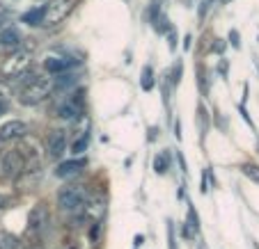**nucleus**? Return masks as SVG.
Instances as JSON below:
<instances>
[{
  "label": "nucleus",
  "instance_id": "6ab92c4d",
  "mask_svg": "<svg viewBox=\"0 0 259 249\" xmlns=\"http://www.w3.org/2000/svg\"><path fill=\"white\" fill-rule=\"evenodd\" d=\"M88 144H90V133H80L78 140H73L71 151H73V153H83L85 149H88Z\"/></svg>",
  "mask_w": 259,
  "mask_h": 249
},
{
  "label": "nucleus",
  "instance_id": "9b49d317",
  "mask_svg": "<svg viewBox=\"0 0 259 249\" xmlns=\"http://www.w3.org/2000/svg\"><path fill=\"white\" fill-rule=\"evenodd\" d=\"M76 64V59H71V57H62V55H53V57H49L44 62V69L49 71V74H55V76H60V74H67L69 69Z\"/></svg>",
  "mask_w": 259,
  "mask_h": 249
},
{
  "label": "nucleus",
  "instance_id": "a211bd4d",
  "mask_svg": "<svg viewBox=\"0 0 259 249\" xmlns=\"http://www.w3.org/2000/svg\"><path fill=\"white\" fill-rule=\"evenodd\" d=\"M206 128H209V112L200 105V108H197V131H200L202 135H206Z\"/></svg>",
  "mask_w": 259,
  "mask_h": 249
},
{
  "label": "nucleus",
  "instance_id": "20e7f679",
  "mask_svg": "<svg viewBox=\"0 0 259 249\" xmlns=\"http://www.w3.org/2000/svg\"><path fill=\"white\" fill-rule=\"evenodd\" d=\"M76 7V0H51L46 5V14L41 19V25H58L60 21H64Z\"/></svg>",
  "mask_w": 259,
  "mask_h": 249
},
{
  "label": "nucleus",
  "instance_id": "2eb2a0df",
  "mask_svg": "<svg viewBox=\"0 0 259 249\" xmlns=\"http://www.w3.org/2000/svg\"><path fill=\"white\" fill-rule=\"evenodd\" d=\"M44 14H46V5H44V7H34V10H30L28 14H23V23L39 25L41 19H44Z\"/></svg>",
  "mask_w": 259,
  "mask_h": 249
},
{
  "label": "nucleus",
  "instance_id": "0eeeda50",
  "mask_svg": "<svg viewBox=\"0 0 259 249\" xmlns=\"http://www.w3.org/2000/svg\"><path fill=\"white\" fill-rule=\"evenodd\" d=\"M28 67H30V53H25V50H16V53L3 64V76H7V78H16V76H21L23 71H28Z\"/></svg>",
  "mask_w": 259,
  "mask_h": 249
},
{
  "label": "nucleus",
  "instance_id": "dca6fc26",
  "mask_svg": "<svg viewBox=\"0 0 259 249\" xmlns=\"http://www.w3.org/2000/svg\"><path fill=\"white\" fill-rule=\"evenodd\" d=\"M239 169L245 178H250L252 183H259V165H254V162H243Z\"/></svg>",
  "mask_w": 259,
  "mask_h": 249
},
{
  "label": "nucleus",
  "instance_id": "ddd939ff",
  "mask_svg": "<svg viewBox=\"0 0 259 249\" xmlns=\"http://www.w3.org/2000/svg\"><path fill=\"white\" fill-rule=\"evenodd\" d=\"M0 249H23V242L10 231H0Z\"/></svg>",
  "mask_w": 259,
  "mask_h": 249
},
{
  "label": "nucleus",
  "instance_id": "c9c22d12",
  "mask_svg": "<svg viewBox=\"0 0 259 249\" xmlns=\"http://www.w3.org/2000/svg\"><path fill=\"white\" fill-rule=\"evenodd\" d=\"M257 149H259V144H257Z\"/></svg>",
  "mask_w": 259,
  "mask_h": 249
},
{
  "label": "nucleus",
  "instance_id": "412c9836",
  "mask_svg": "<svg viewBox=\"0 0 259 249\" xmlns=\"http://www.w3.org/2000/svg\"><path fill=\"white\" fill-rule=\"evenodd\" d=\"M161 7H163V0H149V23L152 25L161 16Z\"/></svg>",
  "mask_w": 259,
  "mask_h": 249
},
{
  "label": "nucleus",
  "instance_id": "473e14b6",
  "mask_svg": "<svg viewBox=\"0 0 259 249\" xmlns=\"http://www.w3.org/2000/svg\"><path fill=\"white\" fill-rule=\"evenodd\" d=\"M23 249H41L39 244H30V247H23Z\"/></svg>",
  "mask_w": 259,
  "mask_h": 249
},
{
  "label": "nucleus",
  "instance_id": "7c9ffc66",
  "mask_svg": "<svg viewBox=\"0 0 259 249\" xmlns=\"http://www.w3.org/2000/svg\"><path fill=\"white\" fill-rule=\"evenodd\" d=\"M5 110H7V103H5V101H0V114L5 112Z\"/></svg>",
  "mask_w": 259,
  "mask_h": 249
},
{
  "label": "nucleus",
  "instance_id": "2f4dec72",
  "mask_svg": "<svg viewBox=\"0 0 259 249\" xmlns=\"http://www.w3.org/2000/svg\"><path fill=\"white\" fill-rule=\"evenodd\" d=\"M5 21H7V16H5V14H0V28H3V23H5Z\"/></svg>",
  "mask_w": 259,
  "mask_h": 249
},
{
  "label": "nucleus",
  "instance_id": "393cba45",
  "mask_svg": "<svg viewBox=\"0 0 259 249\" xmlns=\"http://www.w3.org/2000/svg\"><path fill=\"white\" fill-rule=\"evenodd\" d=\"M225 48H227L225 39H215V44H213V53H225Z\"/></svg>",
  "mask_w": 259,
  "mask_h": 249
},
{
  "label": "nucleus",
  "instance_id": "f257e3e1",
  "mask_svg": "<svg viewBox=\"0 0 259 249\" xmlns=\"http://www.w3.org/2000/svg\"><path fill=\"white\" fill-rule=\"evenodd\" d=\"M58 208L64 213H76V210H83L88 204V188L83 183H69V185L60 188L58 190Z\"/></svg>",
  "mask_w": 259,
  "mask_h": 249
},
{
  "label": "nucleus",
  "instance_id": "1a4fd4ad",
  "mask_svg": "<svg viewBox=\"0 0 259 249\" xmlns=\"http://www.w3.org/2000/svg\"><path fill=\"white\" fill-rule=\"evenodd\" d=\"M28 131V123L21 121V119H10L0 126V142H12V140H19V137L25 135Z\"/></svg>",
  "mask_w": 259,
  "mask_h": 249
},
{
  "label": "nucleus",
  "instance_id": "b1692460",
  "mask_svg": "<svg viewBox=\"0 0 259 249\" xmlns=\"http://www.w3.org/2000/svg\"><path fill=\"white\" fill-rule=\"evenodd\" d=\"M175 222L167 220V242H170V249H177V242H175Z\"/></svg>",
  "mask_w": 259,
  "mask_h": 249
},
{
  "label": "nucleus",
  "instance_id": "4468645a",
  "mask_svg": "<svg viewBox=\"0 0 259 249\" xmlns=\"http://www.w3.org/2000/svg\"><path fill=\"white\" fill-rule=\"evenodd\" d=\"M154 71L152 67H142V74H140V87L142 92H149V89H154Z\"/></svg>",
  "mask_w": 259,
  "mask_h": 249
},
{
  "label": "nucleus",
  "instance_id": "4be33fe9",
  "mask_svg": "<svg viewBox=\"0 0 259 249\" xmlns=\"http://www.w3.org/2000/svg\"><path fill=\"white\" fill-rule=\"evenodd\" d=\"M211 5H213V0H200V7H197V19L204 21L206 14H209V10H211Z\"/></svg>",
  "mask_w": 259,
  "mask_h": 249
},
{
  "label": "nucleus",
  "instance_id": "f8f14e48",
  "mask_svg": "<svg viewBox=\"0 0 259 249\" xmlns=\"http://www.w3.org/2000/svg\"><path fill=\"white\" fill-rule=\"evenodd\" d=\"M21 46V34L16 28H3L0 30V50H16Z\"/></svg>",
  "mask_w": 259,
  "mask_h": 249
},
{
  "label": "nucleus",
  "instance_id": "aec40b11",
  "mask_svg": "<svg viewBox=\"0 0 259 249\" xmlns=\"http://www.w3.org/2000/svg\"><path fill=\"white\" fill-rule=\"evenodd\" d=\"M186 224L191 226V231H193V233H197V231H200V217H197L195 208H193L191 204H188V220H186Z\"/></svg>",
  "mask_w": 259,
  "mask_h": 249
},
{
  "label": "nucleus",
  "instance_id": "423d86ee",
  "mask_svg": "<svg viewBox=\"0 0 259 249\" xmlns=\"http://www.w3.org/2000/svg\"><path fill=\"white\" fill-rule=\"evenodd\" d=\"M55 112H58L60 119H64V121H76V119L83 117V98H76V94H73L71 98H64V101L58 103V108H55Z\"/></svg>",
  "mask_w": 259,
  "mask_h": 249
},
{
  "label": "nucleus",
  "instance_id": "f03ea898",
  "mask_svg": "<svg viewBox=\"0 0 259 249\" xmlns=\"http://www.w3.org/2000/svg\"><path fill=\"white\" fill-rule=\"evenodd\" d=\"M25 171V156L21 149L0 151V181H14Z\"/></svg>",
  "mask_w": 259,
  "mask_h": 249
},
{
  "label": "nucleus",
  "instance_id": "6e6552de",
  "mask_svg": "<svg viewBox=\"0 0 259 249\" xmlns=\"http://www.w3.org/2000/svg\"><path fill=\"white\" fill-rule=\"evenodd\" d=\"M46 151L53 160L62 158V153L67 151V133L64 131H49L46 133Z\"/></svg>",
  "mask_w": 259,
  "mask_h": 249
},
{
  "label": "nucleus",
  "instance_id": "c756f323",
  "mask_svg": "<svg viewBox=\"0 0 259 249\" xmlns=\"http://www.w3.org/2000/svg\"><path fill=\"white\" fill-rule=\"evenodd\" d=\"M5 204H7V197L0 195V208H5Z\"/></svg>",
  "mask_w": 259,
  "mask_h": 249
},
{
  "label": "nucleus",
  "instance_id": "cd10ccee",
  "mask_svg": "<svg viewBox=\"0 0 259 249\" xmlns=\"http://www.w3.org/2000/svg\"><path fill=\"white\" fill-rule=\"evenodd\" d=\"M218 69H220V74H223V76L227 74V64H225V62H220V67H218Z\"/></svg>",
  "mask_w": 259,
  "mask_h": 249
},
{
  "label": "nucleus",
  "instance_id": "bb28decb",
  "mask_svg": "<svg viewBox=\"0 0 259 249\" xmlns=\"http://www.w3.org/2000/svg\"><path fill=\"white\" fill-rule=\"evenodd\" d=\"M167 46H170V50L177 48V30L175 28H170V44H167Z\"/></svg>",
  "mask_w": 259,
  "mask_h": 249
},
{
  "label": "nucleus",
  "instance_id": "f3484780",
  "mask_svg": "<svg viewBox=\"0 0 259 249\" xmlns=\"http://www.w3.org/2000/svg\"><path fill=\"white\" fill-rule=\"evenodd\" d=\"M154 169H156V174H165L170 169V156H167V151L154 158Z\"/></svg>",
  "mask_w": 259,
  "mask_h": 249
},
{
  "label": "nucleus",
  "instance_id": "39448f33",
  "mask_svg": "<svg viewBox=\"0 0 259 249\" xmlns=\"http://www.w3.org/2000/svg\"><path fill=\"white\" fill-rule=\"evenodd\" d=\"M51 224V210L44 204H37L28 215V229L30 233H44Z\"/></svg>",
  "mask_w": 259,
  "mask_h": 249
},
{
  "label": "nucleus",
  "instance_id": "a878e982",
  "mask_svg": "<svg viewBox=\"0 0 259 249\" xmlns=\"http://www.w3.org/2000/svg\"><path fill=\"white\" fill-rule=\"evenodd\" d=\"M230 41H232V46H234V48H239V46H241L239 32H236V30H232V32H230Z\"/></svg>",
  "mask_w": 259,
  "mask_h": 249
},
{
  "label": "nucleus",
  "instance_id": "72a5a7b5",
  "mask_svg": "<svg viewBox=\"0 0 259 249\" xmlns=\"http://www.w3.org/2000/svg\"><path fill=\"white\" fill-rule=\"evenodd\" d=\"M232 0H220V5H230Z\"/></svg>",
  "mask_w": 259,
  "mask_h": 249
},
{
  "label": "nucleus",
  "instance_id": "f704fd0d",
  "mask_svg": "<svg viewBox=\"0 0 259 249\" xmlns=\"http://www.w3.org/2000/svg\"><path fill=\"white\" fill-rule=\"evenodd\" d=\"M254 249H259V247H257V244H254Z\"/></svg>",
  "mask_w": 259,
  "mask_h": 249
},
{
  "label": "nucleus",
  "instance_id": "7ed1b4c3",
  "mask_svg": "<svg viewBox=\"0 0 259 249\" xmlns=\"http://www.w3.org/2000/svg\"><path fill=\"white\" fill-rule=\"evenodd\" d=\"M51 92H53V80L46 78V76H39V78H34L28 87L21 89V101H23L25 105H34V103L49 98Z\"/></svg>",
  "mask_w": 259,
  "mask_h": 249
},
{
  "label": "nucleus",
  "instance_id": "9d476101",
  "mask_svg": "<svg viewBox=\"0 0 259 249\" xmlns=\"http://www.w3.org/2000/svg\"><path fill=\"white\" fill-rule=\"evenodd\" d=\"M85 165H88V160L85 158H73V160H64V162H60L58 165V169H55V176L58 178H71V176H76V174H80V171L85 169Z\"/></svg>",
  "mask_w": 259,
  "mask_h": 249
},
{
  "label": "nucleus",
  "instance_id": "5701e85b",
  "mask_svg": "<svg viewBox=\"0 0 259 249\" xmlns=\"http://www.w3.org/2000/svg\"><path fill=\"white\" fill-rule=\"evenodd\" d=\"M165 76H167V74H165ZM167 78H170V83L175 85V87L179 85V80H181V62H175V67H172V74L167 76Z\"/></svg>",
  "mask_w": 259,
  "mask_h": 249
},
{
  "label": "nucleus",
  "instance_id": "c85d7f7f",
  "mask_svg": "<svg viewBox=\"0 0 259 249\" xmlns=\"http://www.w3.org/2000/svg\"><path fill=\"white\" fill-rule=\"evenodd\" d=\"M184 48H191V37H188V34H186V39H184Z\"/></svg>",
  "mask_w": 259,
  "mask_h": 249
}]
</instances>
